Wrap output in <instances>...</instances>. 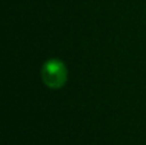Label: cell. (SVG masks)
I'll use <instances>...</instances> for the list:
<instances>
[{
	"label": "cell",
	"instance_id": "obj_1",
	"mask_svg": "<svg viewBox=\"0 0 146 145\" xmlns=\"http://www.w3.org/2000/svg\"><path fill=\"white\" fill-rule=\"evenodd\" d=\"M41 80L50 89H60L68 80V69L60 59H49L41 67Z\"/></svg>",
	"mask_w": 146,
	"mask_h": 145
}]
</instances>
